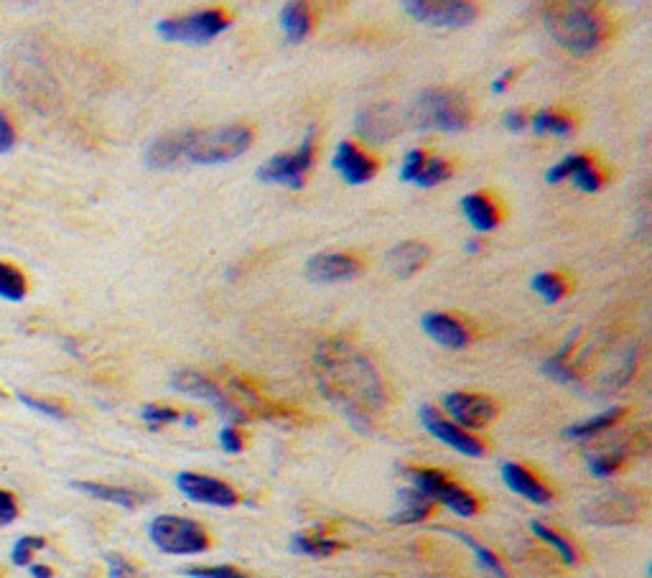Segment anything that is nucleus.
Wrapping results in <instances>:
<instances>
[{
    "label": "nucleus",
    "mask_w": 652,
    "mask_h": 578,
    "mask_svg": "<svg viewBox=\"0 0 652 578\" xmlns=\"http://www.w3.org/2000/svg\"><path fill=\"white\" fill-rule=\"evenodd\" d=\"M314 367L321 393L347 413L352 426L367 431L388 403L375 365L344 339H329L316 349Z\"/></svg>",
    "instance_id": "nucleus-1"
},
{
    "label": "nucleus",
    "mask_w": 652,
    "mask_h": 578,
    "mask_svg": "<svg viewBox=\"0 0 652 578\" xmlns=\"http://www.w3.org/2000/svg\"><path fill=\"white\" fill-rule=\"evenodd\" d=\"M543 18L553 39L576 57H586L599 49L609 34L607 16L589 3H553Z\"/></svg>",
    "instance_id": "nucleus-2"
},
{
    "label": "nucleus",
    "mask_w": 652,
    "mask_h": 578,
    "mask_svg": "<svg viewBox=\"0 0 652 578\" xmlns=\"http://www.w3.org/2000/svg\"><path fill=\"white\" fill-rule=\"evenodd\" d=\"M405 123L413 130H441V133H459L472 123V110L459 92L426 90L411 102Z\"/></svg>",
    "instance_id": "nucleus-3"
},
{
    "label": "nucleus",
    "mask_w": 652,
    "mask_h": 578,
    "mask_svg": "<svg viewBox=\"0 0 652 578\" xmlns=\"http://www.w3.org/2000/svg\"><path fill=\"white\" fill-rule=\"evenodd\" d=\"M250 146H253V130L248 125H227V128L212 130L189 128L184 161L199 163V166H217V163L235 161Z\"/></svg>",
    "instance_id": "nucleus-4"
},
{
    "label": "nucleus",
    "mask_w": 652,
    "mask_h": 578,
    "mask_svg": "<svg viewBox=\"0 0 652 578\" xmlns=\"http://www.w3.org/2000/svg\"><path fill=\"white\" fill-rule=\"evenodd\" d=\"M148 538L161 553L169 556H197L212 545L209 533L197 520L179 515H158L148 525Z\"/></svg>",
    "instance_id": "nucleus-5"
},
{
    "label": "nucleus",
    "mask_w": 652,
    "mask_h": 578,
    "mask_svg": "<svg viewBox=\"0 0 652 578\" xmlns=\"http://www.w3.org/2000/svg\"><path fill=\"white\" fill-rule=\"evenodd\" d=\"M408 479L413 482V489H418L421 494H426L428 500L436 505L449 507L451 512L461 517H472L479 512V500L474 497L469 489L459 487L449 474H444L441 469H426V466H411L408 469Z\"/></svg>",
    "instance_id": "nucleus-6"
},
{
    "label": "nucleus",
    "mask_w": 652,
    "mask_h": 578,
    "mask_svg": "<svg viewBox=\"0 0 652 578\" xmlns=\"http://www.w3.org/2000/svg\"><path fill=\"white\" fill-rule=\"evenodd\" d=\"M232 23L230 13L225 8H207V11L186 13V16L166 18L158 21V34L166 41H176V44H209L212 39L227 31Z\"/></svg>",
    "instance_id": "nucleus-7"
},
{
    "label": "nucleus",
    "mask_w": 652,
    "mask_h": 578,
    "mask_svg": "<svg viewBox=\"0 0 652 578\" xmlns=\"http://www.w3.org/2000/svg\"><path fill=\"white\" fill-rule=\"evenodd\" d=\"M316 156V125L306 128L304 141L296 151L278 153L270 161H265L258 169V179L268 181V184H283L291 189H301L306 184V174H309L311 163Z\"/></svg>",
    "instance_id": "nucleus-8"
},
{
    "label": "nucleus",
    "mask_w": 652,
    "mask_h": 578,
    "mask_svg": "<svg viewBox=\"0 0 652 578\" xmlns=\"http://www.w3.org/2000/svg\"><path fill=\"white\" fill-rule=\"evenodd\" d=\"M171 385H174V390H179V393L194 395V398H199V400H207L209 405H214V408L220 410L227 421H232V423L248 421V418H245V413L240 410V405L235 403V398H232L227 390H222V385H217L212 377L202 375V372H194V370L174 372V377H171Z\"/></svg>",
    "instance_id": "nucleus-9"
},
{
    "label": "nucleus",
    "mask_w": 652,
    "mask_h": 578,
    "mask_svg": "<svg viewBox=\"0 0 652 578\" xmlns=\"http://www.w3.org/2000/svg\"><path fill=\"white\" fill-rule=\"evenodd\" d=\"M405 13L433 29H461L477 18V6L461 0H408Z\"/></svg>",
    "instance_id": "nucleus-10"
},
{
    "label": "nucleus",
    "mask_w": 652,
    "mask_h": 578,
    "mask_svg": "<svg viewBox=\"0 0 652 578\" xmlns=\"http://www.w3.org/2000/svg\"><path fill=\"white\" fill-rule=\"evenodd\" d=\"M444 408L449 410V421L464 431H479L500 416L497 400L479 393H449Z\"/></svg>",
    "instance_id": "nucleus-11"
},
{
    "label": "nucleus",
    "mask_w": 652,
    "mask_h": 578,
    "mask_svg": "<svg viewBox=\"0 0 652 578\" xmlns=\"http://www.w3.org/2000/svg\"><path fill=\"white\" fill-rule=\"evenodd\" d=\"M421 423L426 426V431L431 433V436H436L441 444L451 446V449L459 451V454L479 459V456H484V451H487V446H484L477 436H472L469 431H464V428H459L456 423H451L446 416H441L439 410L433 408V405H423Z\"/></svg>",
    "instance_id": "nucleus-12"
},
{
    "label": "nucleus",
    "mask_w": 652,
    "mask_h": 578,
    "mask_svg": "<svg viewBox=\"0 0 652 578\" xmlns=\"http://www.w3.org/2000/svg\"><path fill=\"white\" fill-rule=\"evenodd\" d=\"M176 487L189 497L192 502L199 505H212V507H235L240 505V494L232 484L222 482V479L204 477V474L194 472H181L176 477Z\"/></svg>",
    "instance_id": "nucleus-13"
},
{
    "label": "nucleus",
    "mask_w": 652,
    "mask_h": 578,
    "mask_svg": "<svg viewBox=\"0 0 652 578\" xmlns=\"http://www.w3.org/2000/svg\"><path fill=\"white\" fill-rule=\"evenodd\" d=\"M405 115H400L393 105L388 102H380V105H372L367 110H362L355 120L357 133L370 143H388L390 138L403 130Z\"/></svg>",
    "instance_id": "nucleus-14"
},
{
    "label": "nucleus",
    "mask_w": 652,
    "mask_h": 578,
    "mask_svg": "<svg viewBox=\"0 0 652 578\" xmlns=\"http://www.w3.org/2000/svg\"><path fill=\"white\" fill-rule=\"evenodd\" d=\"M332 166L339 171V176L352 186L367 184V181L375 179L377 171H380V163L372 156H367V153L352 141L339 143L337 151H334Z\"/></svg>",
    "instance_id": "nucleus-15"
},
{
    "label": "nucleus",
    "mask_w": 652,
    "mask_h": 578,
    "mask_svg": "<svg viewBox=\"0 0 652 578\" xmlns=\"http://www.w3.org/2000/svg\"><path fill=\"white\" fill-rule=\"evenodd\" d=\"M362 270V263L355 255L347 253H319L306 263V273L316 283H339L357 278Z\"/></svg>",
    "instance_id": "nucleus-16"
},
{
    "label": "nucleus",
    "mask_w": 652,
    "mask_h": 578,
    "mask_svg": "<svg viewBox=\"0 0 652 578\" xmlns=\"http://www.w3.org/2000/svg\"><path fill=\"white\" fill-rule=\"evenodd\" d=\"M640 515V502L632 494L612 492L607 497H599L594 505L586 507V520L599 522V525H622V522H632Z\"/></svg>",
    "instance_id": "nucleus-17"
},
{
    "label": "nucleus",
    "mask_w": 652,
    "mask_h": 578,
    "mask_svg": "<svg viewBox=\"0 0 652 578\" xmlns=\"http://www.w3.org/2000/svg\"><path fill=\"white\" fill-rule=\"evenodd\" d=\"M186 141H189V130H176V133L156 138V141L146 148V153H143V163H146V169L166 171V169H174V166H179V163L184 161Z\"/></svg>",
    "instance_id": "nucleus-18"
},
{
    "label": "nucleus",
    "mask_w": 652,
    "mask_h": 578,
    "mask_svg": "<svg viewBox=\"0 0 652 578\" xmlns=\"http://www.w3.org/2000/svg\"><path fill=\"white\" fill-rule=\"evenodd\" d=\"M502 479H505V484L512 489V492H518L520 497L535 502V505H551L553 502L551 489L540 482V479L535 477L530 469L515 464V461H510V464L502 466Z\"/></svg>",
    "instance_id": "nucleus-19"
},
{
    "label": "nucleus",
    "mask_w": 652,
    "mask_h": 578,
    "mask_svg": "<svg viewBox=\"0 0 652 578\" xmlns=\"http://www.w3.org/2000/svg\"><path fill=\"white\" fill-rule=\"evenodd\" d=\"M421 326L433 342L444 344V347L449 349H464L469 344V339H472L467 332V326L449 314H436V311L423 314Z\"/></svg>",
    "instance_id": "nucleus-20"
},
{
    "label": "nucleus",
    "mask_w": 652,
    "mask_h": 578,
    "mask_svg": "<svg viewBox=\"0 0 652 578\" xmlns=\"http://www.w3.org/2000/svg\"><path fill=\"white\" fill-rule=\"evenodd\" d=\"M428 255H431L428 245H423V242L418 240H408L400 242V245H395L393 250H390L385 265H388L390 273L398 275V278H411V275H416L418 270L428 263Z\"/></svg>",
    "instance_id": "nucleus-21"
},
{
    "label": "nucleus",
    "mask_w": 652,
    "mask_h": 578,
    "mask_svg": "<svg viewBox=\"0 0 652 578\" xmlns=\"http://www.w3.org/2000/svg\"><path fill=\"white\" fill-rule=\"evenodd\" d=\"M461 212L477 232H492L500 225V209L482 191H474V194H467L461 199Z\"/></svg>",
    "instance_id": "nucleus-22"
},
{
    "label": "nucleus",
    "mask_w": 652,
    "mask_h": 578,
    "mask_svg": "<svg viewBox=\"0 0 652 578\" xmlns=\"http://www.w3.org/2000/svg\"><path fill=\"white\" fill-rule=\"evenodd\" d=\"M433 512V502L418 489H400L398 492V512L393 515V522L398 525H416V522L428 520Z\"/></svg>",
    "instance_id": "nucleus-23"
},
{
    "label": "nucleus",
    "mask_w": 652,
    "mask_h": 578,
    "mask_svg": "<svg viewBox=\"0 0 652 578\" xmlns=\"http://www.w3.org/2000/svg\"><path fill=\"white\" fill-rule=\"evenodd\" d=\"M72 487L82 494H90L92 500L113 502V505L125 507V510H135V507L143 502L141 494L125 487H110V484H100V482H74Z\"/></svg>",
    "instance_id": "nucleus-24"
},
{
    "label": "nucleus",
    "mask_w": 652,
    "mask_h": 578,
    "mask_svg": "<svg viewBox=\"0 0 652 578\" xmlns=\"http://www.w3.org/2000/svg\"><path fill=\"white\" fill-rule=\"evenodd\" d=\"M624 416H627V408H622V405H614V408L604 410V413H599V416L586 418V421L574 423V426H568L566 436L568 438H579V441H586V438H594V436H599V433L614 428L619 421H622Z\"/></svg>",
    "instance_id": "nucleus-25"
},
{
    "label": "nucleus",
    "mask_w": 652,
    "mask_h": 578,
    "mask_svg": "<svg viewBox=\"0 0 652 578\" xmlns=\"http://www.w3.org/2000/svg\"><path fill=\"white\" fill-rule=\"evenodd\" d=\"M281 26L288 44H301L311 34V11L304 3H286L281 8Z\"/></svg>",
    "instance_id": "nucleus-26"
},
{
    "label": "nucleus",
    "mask_w": 652,
    "mask_h": 578,
    "mask_svg": "<svg viewBox=\"0 0 652 578\" xmlns=\"http://www.w3.org/2000/svg\"><path fill=\"white\" fill-rule=\"evenodd\" d=\"M291 548L293 553H298V556L329 558L334 556V553H339V550L344 548V543H339V540L334 538H326V535H321L319 530H311V533L293 535Z\"/></svg>",
    "instance_id": "nucleus-27"
},
{
    "label": "nucleus",
    "mask_w": 652,
    "mask_h": 578,
    "mask_svg": "<svg viewBox=\"0 0 652 578\" xmlns=\"http://www.w3.org/2000/svg\"><path fill=\"white\" fill-rule=\"evenodd\" d=\"M630 459V449L624 444L619 446H612V449H602L596 451V454L589 456V469L594 477L604 479V477H612V474H617L619 469L624 466V461Z\"/></svg>",
    "instance_id": "nucleus-28"
},
{
    "label": "nucleus",
    "mask_w": 652,
    "mask_h": 578,
    "mask_svg": "<svg viewBox=\"0 0 652 578\" xmlns=\"http://www.w3.org/2000/svg\"><path fill=\"white\" fill-rule=\"evenodd\" d=\"M530 530H533V533L538 535L543 543H548L551 548H556V553L563 558V563H579V550H576V545L571 543L566 535H561L558 530L548 528V525H543V522H538V520L530 522Z\"/></svg>",
    "instance_id": "nucleus-29"
},
{
    "label": "nucleus",
    "mask_w": 652,
    "mask_h": 578,
    "mask_svg": "<svg viewBox=\"0 0 652 578\" xmlns=\"http://www.w3.org/2000/svg\"><path fill=\"white\" fill-rule=\"evenodd\" d=\"M533 133L535 135H556V138H568L574 135V120L568 115H558L553 110H540L533 118Z\"/></svg>",
    "instance_id": "nucleus-30"
},
{
    "label": "nucleus",
    "mask_w": 652,
    "mask_h": 578,
    "mask_svg": "<svg viewBox=\"0 0 652 578\" xmlns=\"http://www.w3.org/2000/svg\"><path fill=\"white\" fill-rule=\"evenodd\" d=\"M0 298L16 301V304L26 298V278L11 263H0Z\"/></svg>",
    "instance_id": "nucleus-31"
},
{
    "label": "nucleus",
    "mask_w": 652,
    "mask_h": 578,
    "mask_svg": "<svg viewBox=\"0 0 652 578\" xmlns=\"http://www.w3.org/2000/svg\"><path fill=\"white\" fill-rule=\"evenodd\" d=\"M446 533H449L451 538H459L461 543H464V545H469V548L474 550V556H477L479 566H482L484 571L495 573L497 578H505V568H502L500 558H497L495 553H492V550H489V548H484V545H482V543H477V540H474L472 535L461 533V530H446Z\"/></svg>",
    "instance_id": "nucleus-32"
},
{
    "label": "nucleus",
    "mask_w": 652,
    "mask_h": 578,
    "mask_svg": "<svg viewBox=\"0 0 652 578\" xmlns=\"http://www.w3.org/2000/svg\"><path fill=\"white\" fill-rule=\"evenodd\" d=\"M449 179H451V163L446 161V158L433 156V158H426L421 174L416 176L413 184L421 186V189H431V186H439Z\"/></svg>",
    "instance_id": "nucleus-33"
},
{
    "label": "nucleus",
    "mask_w": 652,
    "mask_h": 578,
    "mask_svg": "<svg viewBox=\"0 0 652 578\" xmlns=\"http://www.w3.org/2000/svg\"><path fill=\"white\" fill-rule=\"evenodd\" d=\"M571 347H574V339H568V342L563 344L556 354H553L551 360L543 362V372H546L548 377H553V380H558V382H574L576 380L574 367H571V362H568Z\"/></svg>",
    "instance_id": "nucleus-34"
},
{
    "label": "nucleus",
    "mask_w": 652,
    "mask_h": 578,
    "mask_svg": "<svg viewBox=\"0 0 652 578\" xmlns=\"http://www.w3.org/2000/svg\"><path fill=\"white\" fill-rule=\"evenodd\" d=\"M533 291L538 293L546 304H558L566 296V281L556 273H538L533 278Z\"/></svg>",
    "instance_id": "nucleus-35"
},
{
    "label": "nucleus",
    "mask_w": 652,
    "mask_h": 578,
    "mask_svg": "<svg viewBox=\"0 0 652 578\" xmlns=\"http://www.w3.org/2000/svg\"><path fill=\"white\" fill-rule=\"evenodd\" d=\"M586 163H591V158L584 156V153H568L566 158H561V161L548 171L546 181L548 184H561V181L566 179H574V176L584 169Z\"/></svg>",
    "instance_id": "nucleus-36"
},
{
    "label": "nucleus",
    "mask_w": 652,
    "mask_h": 578,
    "mask_svg": "<svg viewBox=\"0 0 652 578\" xmlns=\"http://www.w3.org/2000/svg\"><path fill=\"white\" fill-rule=\"evenodd\" d=\"M46 540L39 538V535H26V538H18L16 545L11 550V561L16 566H31V558H34L36 550H44Z\"/></svg>",
    "instance_id": "nucleus-37"
},
{
    "label": "nucleus",
    "mask_w": 652,
    "mask_h": 578,
    "mask_svg": "<svg viewBox=\"0 0 652 578\" xmlns=\"http://www.w3.org/2000/svg\"><path fill=\"white\" fill-rule=\"evenodd\" d=\"M141 416H143V421L153 428V431L161 426H169V423L181 421L179 410L169 408V405H146Z\"/></svg>",
    "instance_id": "nucleus-38"
},
{
    "label": "nucleus",
    "mask_w": 652,
    "mask_h": 578,
    "mask_svg": "<svg viewBox=\"0 0 652 578\" xmlns=\"http://www.w3.org/2000/svg\"><path fill=\"white\" fill-rule=\"evenodd\" d=\"M571 181H574L581 191H586V194H594V191L602 189V184H604L602 174H599V169L594 166V161L586 163L584 169H581Z\"/></svg>",
    "instance_id": "nucleus-39"
},
{
    "label": "nucleus",
    "mask_w": 652,
    "mask_h": 578,
    "mask_svg": "<svg viewBox=\"0 0 652 578\" xmlns=\"http://www.w3.org/2000/svg\"><path fill=\"white\" fill-rule=\"evenodd\" d=\"M189 578H250L242 571L232 566H202V568H186Z\"/></svg>",
    "instance_id": "nucleus-40"
},
{
    "label": "nucleus",
    "mask_w": 652,
    "mask_h": 578,
    "mask_svg": "<svg viewBox=\"0 0 652 578\" xmlns=\"http://www.w3.org/2000/svg\"><path fill=\"white\" fill-rule=\"evenodd\" d=\"M18 400H21L26 408L36 410V413H41V416H49V418H57V421H64L67 418V413H64L62 405L57 403H46V400H39V398H31V395H23L18 393Z\"/></svg>",
    "instance_id": "nucleus-41"
},
{
    "label": "nucleus",
    "mask_w": 652,
    "mask_h": 578,
    "mask_svg": "<svg viewBox=\"0 0 652 578\" xmlns=\"http://www.w3.org/2000/svg\"><path fill=\"white\" fill-rule=\"evenodd\" d=\"M426 151H421V148H416V151H411L408 156H405L403 166H400V181H416V176L421 174L423 163H426Z\"/></svg>",
    "instance_id": "nucleus-42"
},
{
    "label": "nucleus",
    "mask_w": 652,
    "mask_h": 578,
    "mask_svg": "<svg viewBox=\"0 0 652 578\" xmlns=\"http://www.w3.org/2000/svg\"><path fill=\"white\" fill-rule=\"evenodd\" d=\"M220 444L222 449L230 451V454H240V451L245 449V436H242L235 426H225L220 431Z\"/></svg>",
    "instance_id": "nucleus-43"
},
{
    "label": "nucleus",
    "mask_w": 652,
    "mask_h": 578,
    "mask_svg": "<svg viewBox=\"0 0 652 578\" xmlns=\"http://www.w3.org/2000/svg\"><path fill=\"white\" fill-rule=\"evenodd\" d=\"M18 517V502L11 492H3L0 489V528H6L11 525L13 520Z\"/></svg>",
    "instance_id": "nucleus-44"
},
{
    "label": "nucleus",
    "mask_w": 652,
    "mask_h": 578,
    "mask_svg": "<svg viewBox=\"0 0 652 578\" xmlns=\"http://www.w3.org/2000/svg\"><path fill=\"white\" fill-rule=\"evenodd\" d=\"M13 146H16V133H13L11 120L6 118L3 107H0V156L11 151Z\"/></svg>",
    "instance_id": "nucleus-45"
},
{
    "label": "nucleus",
    "mask_w": 652,
    "mask_h": 578,
    "mask_svg": "<svg viewBox=\"0 0 652 578\" xmlns=\"http://www.w3.org/2000/svg\"><path fill=\"white\" fill-rule=\"evenodd\" d=\"M107 566H110V578H135L133 563H128L120 556H107Z\"/></svg>",
    "instance_id": "nucleus-46"
},
{
    "label": "nucleus",
    "mask_w": 652,
    "mask_h": 578,
    "mask_svg": "<svg viewBox=\"0 0 652 578\" xmlns=\"http://www.w3.org/2000/svg\"><path fill=\"white\" fill-rule=\"evenodd\" d=\"M528 125H530V118L523 113V110H510V113L505 115V128L510 130V133H523Z\"/></svg>",
    "instance_id": "nucleus-47"
},
{
    "label": "nucleus",
    "mask_w": 652,
    "mask_h": 578,
    "mask_svg": "<svg viewBox=\"0 0 652 578\" xmlns=\"http://www.w3.org/2000/svg\"><path fill=\"white\" fill-rule=\"evenodd\" d=\"M515 77H518V69H515V67L505 69V72H502L500 77H497L495 82H492V92H495V95H502V92L507 90V85H510V82Z\"/></svg>",
    "instance_id": "nucleus-48"
},
{
    "label": "nucleus",
    "mask_w": 652,
    "mask_h": 578,
    "mask_svg": "<svg viewBox=\"0 0 652 578\" xmlns=\"http://www.w3.org/2000/svg\"><path fill=\"white\" fill-rule=\"evenodd\" d=\"M31 576H34V578H51V576H54V571H51L49 566H36V563H34V566H31Z\"/></svg>",
    "instance_id": "nucleus-49"
},
{
    "label": "nucleus",
    "mask_w": 652,
    "mask_h": 578,
    "mask_svg": "<svg viewBox=\"0 0 652 578\" xmlns=\"http://www.w3.org/2000/svg\"><path fill=\"white\" fill-rule=\"evenodd\" d=\"M464 250H467V253H469V255H477V253H479V250H482V242H479V240H477V237H472V240H469V242H467V245H464Z\"/></svg>",
    "instance_id": "nucleus-50"
}]
</instances>
